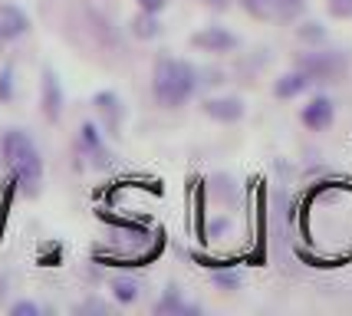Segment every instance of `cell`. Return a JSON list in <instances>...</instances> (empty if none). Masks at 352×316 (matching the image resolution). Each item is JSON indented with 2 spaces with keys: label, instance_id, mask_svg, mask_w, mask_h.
<instances>
[{
  "label": "cell",
  "instance_id": "obj_1",
  "mask_svg": "<svg viewBox=\"0 0 352 316\" xmlns=\"http://www.w3.org/2000/svg\"><path fill=\"white\" fill-rule=\"evenodd\" d=\"M0 158H3V168L10 171L14 185L23 195H40L43 158H40V149L33 145V138L23 129H7L0 136Z\"/></svg>",
  "mask_w": 352,
  "mask_h": 316
},
{
  "label": "cell",
  "instance_id": "obj_2",
  "mask_svg": "<svg viewBox=\"0 0 352 316\" xmlns=\"http://www.w3.org/2000/svg\"><path fill=\"white\" fill-rule=\"evenodd\" d=\"M201 86V70L188 60L162 53L152 66V96L162 109H182Z\"/></svg>",
  "mask_w": 352,
  "mask_h": 316
},
{
  "label": "cell",
  "instance_id": "obj_3",
  "mask_svg": "<svg viewBox=\"0 0 352 316\" xmlns=\"http://www.w3.org/2000/svg\"><path fill=\"white\" fill-rule=\"evenodd\" d=\"M296 70H303V73L316 83H333L342 70H346V60L339 56L336 50H307V53H300V60H296Z\"/></svg>",
  "mask_w": 352,
  "mask_h": 316
},
{
  "label": "cell",
  "instance_id": "obj_4",
  "mask_svg": "<svg viewBox=\"0 0 352 316\" xmlns=\"http://www.w3.org/2000/svg\"><path fill=\"white\" fill-rule=\"evenodd\" d=\"M241 3L254 20L263 23H293L307 7V0H241Z\"/></svg>",
  "mask_w": 352,
  "mask_h": 316
},
{
  "label": "cell",
  "instance_id": "obj_5",
  "mask_svg": "<svg viewBox=\"0 0 352 316\" xmlns=\"http://www.w3.org/2000/svg\"><path fill=\"white\" fill-rule=\"evenodd\" d=\"M79 151L89 158V165L96 168V171L116 168V155H112L109 145L102 142V132H99L96 122H82V125H79Z\"/></svg>",
  "mask_w": 352,
  "mask_h": 316
},
{
  "label": "cell",
  "instance_id": "obj_6",
  "mask_svg": "<svg viewBox=\"0 0 352 316\" xmlns=\"http://www.w3.org/2000/svg\"><path fill=\"white\" fill-rule=\"evenodd\" d=\"M191 46L198 53H208V56H228V53H234L241 46V40L228 27H204V30H198L191 36Z\"/></svg>",
  "mask_w": 352,
  "mask_h": 316
},
{
  "label": "cell",
  "instance_id": "obj_7",
  "mask_svg": "<svg viewBox=\"0 0 352 316\" xmlns=\"http://www.w3.org/2000/svg\"><path fill=\"white\" fill-rule=\"evenodd\" d=\"M92 105H96V116L102 119V129H106L112 138L122 136V122H125V105L119 99V92L102 89L92 96Z\"/></svg>",
  "mask_w": 352,
  "mask_h": 316
},
{
  "label": "cell",
  "instance_id": "obj_8",
  "mask_svg": "<svg viewBox=\"0 0 352 316\" xmlns=\"http://www.w3.org/2000/svg\"><path fill=\"white\" fill-rule=\"evenodd\" d=\"M300 122L307 125L309 132H326L336 122V105L329 96H313L303 109H300Z\"/></svg>",
  "mask_w": 352,
  "mask_h": 316
},
{
  "label": "cell",
  "instance_id": "obj_9",
  "mask_svg": "<svg viewBox=\"0 0 352 316\" xmlns=\"http://www.w3.org/2000/svg\"><path fill=\"white\" fill-rule=\"evenodd\" d=\"M201 109H204V116L208 119L221 122V125H230V122H241L247 112V105L241 96H211V99H204L201 103Z\"/></svg>",
  "mask_w": 352,
  "mask_h": 316
},
{
  "label": "cell",
  "instance_id": "obj_10",
  "mask_svg": "<svg viewBox=\"0 0 352 316\" xmlns=\"http://www.w3.org/2000/svg\"><path fill=\"white\" fill-rule=\"evenodd\" d=\"M27 30H30V17L16 3H0V46L20 40Z\"/></svg>",
  "mask_w": 352,
  "mask_h": 316
},
{
  "label": "cell",
  "instance_id": "obj_11",
  "mask_svg": "<svg viewBox=\"0 0 352 316\" xmlns=\"http://www.w3.org/2000/svg\"><path fill=\"white\" fill-rule=\"evenodd\" d=\"M40 103H43L46 122L63 119V103H66V96H63V86H60V79H56L53 70H43V96H40Z\"/></svg>",
  "mask_w": 352,
  "mask_h": 316
},
{
  "label": "cell",
  "instance_id": "obj_12",
  "mask_svg": "<svg viewBox=\"0 0 352 316\" xmlns=\"http://www.w3.org/2000/svg\"><path fill=\"white\" fill-rule=\"evenodd\" d=\"M309 79L303 70H290V73L276 76L274 79V96L276 99H296V96H303V92L309 89Z\"/></svg>",
  "mask_w": 352,
  "mask_h": 316
},
{
  "label": "cell",
  "instance_id": "obj_13",
  "mask_svg": "<svg viewBox=\"0 0 352 316\" xmlns=\"http://www.w3.org/2000/svg\"><path fill=\"white\" fill-rule=\"evenodd\" d=\"M109 290H112V300L119 303V306H132V303L142 297V284H138L135 277H129V273L112 277V280H109Z\"/></svg>",
  "mask_w": 352,
  "mask_h": 316
},
{
  "label": "cell",
  "instance_id": "obj_14",
  "mask_svg": "<svg viewBox=\"0 0 352 316\" xmlns=\"http://www.w3.org/2000/svg\"><path fill=\"white\" fill-rule=\"evenodd\" d=\"M155 313H158V316H188V313H198V306L184 303L182 293H178L175 286H168V290L155 300Z\"/></svg>",
  "mask_w": 352,
  "mask_h": 316
},
{
  "label": "cell",
  "instance_id": "obj_15",
  "mask_svg": "<svg viewBox=\"0 0 352 316\" xmlns=\"http://www.w3.org/2000/svg\"><path fill=\"white\" fill-rule=\"evenodd\" d=\"M158 33H162V20H158V14L138 10L135 20H132V36H135V40H155Z\"/></svg>",
  "mask_w": 352,
  "mask_h": 316
},
{
  "label": "cell",
  "instance_id": "obj_16",
  "mask_svg": "<svg viewBox=\"0 0 352 316\" xmlns=\"http://www.w3.org/2000/svg\"><path fill=\"white\" fill-rule=\"evenodd\" d=\"M296 36H300L303 43L322 46V43H326V27H322V23H316V20H307V23H300V27H296Z\"/></svg>",
  "mask_w": 352,
  "mask_h": 316
},
{
  "label": "cell",
  "instance_id": "obj_17",
  "mask_svg": "<svg viewBox=\"0 0 352 316\" xmlns=\"http://www.w3.org/2000/svg\"><path fill=\"white\" fill-rule=\"evenodd\" d=\"M211 284H214L217 290L230 293V290H237V286H241V273H234V271H211Z\"/></svg>",
  "mask_w": 352,
  "mask_h": 316
},
{
  "label": "cell",
  "instance_id": "obj_18",
  "mask_svg": "<svg viewBox=\"0 0 352 316\" xmlns=\"http://www.w3.org/2000/svg\"><path fill=\"white\" fill-rule=\"evenodd\" d=\"M16 92V79H14V66H3L0 70V103H10Z\"/></svg>",
  "mask_w": 352,
  "mask_h": 316
},
{
  "label": "cell",
  "instance_id": "obj_19",
  "mask_svg": "<svg viewBox=\"0 0 352 316\" xmlns=\"http://www.w3.org/2000/svg\"><path fill=\"white\" fill-rule=\"evenodd\" d=\"M230 231V221L228 218H217V221H211L208 227H201V238L208 241V238H221V234H228Z\"/></svg>",
  "mask_w": 352,
  "mask_h": 316
},
{
  "label": "cell",
  "instance_id": "obj_20",
  "mask_svg": "<svg viewBox=\"0 0 352 316\" xmlns=\"http://www.w3.org/2000/svg\"><path fill=\"white\" fill-rule=\"evenodd\" d=\"M326 7L336 20H349L352 17V0H326Z\"/></svg>",
  "mask_w": 352,
  "mask_h": 316
},
{
  "label": "cell",
  "instance_id": "obj_21",
  "mask_svg": "<svg viewBox=\"0 0 352 316\" xmlns=\"http://www.w3.org/2000/svg\"><path fill=\"white\" fill-rule=\"evenodd\" d=\"M40 313H43L40 303H33V300H16L10 306V316H40Z\"/></svg>",
  "mask_w": 352,
  "mask_h": 316
},
{
  "label": "cell",
  "instance_id": "obj_22",
  "mask_svg": "<svg viewBox=\"0 0 352 316\" xmlns=\"http://www.w3.org/2000/svg\"><path fill=\"white\" fill-rule=\"evenodd\" d=\"M138 10H145V14H162L165 7H168V0H135Z\"/></svg>",
  "mask_w": 352,
  "mask_h": 316
},
{
  "label": "cell",
  "instance_id": "obj_23",
  "mask_svg": "<svg viewBox=\"0 0 352 316\" xmlns=\"http://www.w3.org/2000/svg\"><path fill=\"white\" fill-rule=\"evenodd\" d=\"M109 306L102 300H86L82 306H79V313H106Z\"/></svg>",
  "mask_w": 352,
  "mask_h": 316
},
{
  "label": "cell",
  "instance_id": "obj_24",
  "mask_svg": "<svg viewBox=\"0 0 352 316\" xmlns=\"http://www.w3.org/2000/svg\"><path fill=\"white\" fill-rule=\"evenodd\" d=\"M208 7H217V10H224V7H228V0H208Z\"/></svg>",
  "mask_w": 352,
  "mask_h": 316
}]
</instances>
